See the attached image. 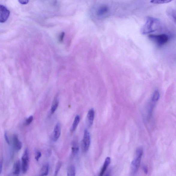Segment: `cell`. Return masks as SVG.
I'll list each match as a JSON object with an SVG mask.
<instances>
[{
  "instance_id": "obj_1",
  "label": "cell",
  "mask_w": 176,
  "mask_h": 176,
  "mask_svg": "<svg viewBox=\"0 0 176 176\" xmlns=\"http://www.w3.org/2000/svg\"><path fill=\"white\" fill-rule=\"evenodd\" d=\"M161 27V22L159 20L153 17H149L143 27L142 32L145 34H151L160 29Z\"/></svg>"
},
{
  "instance_id": "obj_2",
  "label": "cell",
  "mask_w": 176,
  "mask_h": 176,
  "mask_svg": "<svg viewBox=\"0 0 176 176\" xmlns=\"http://www.w3.org/2000/svg\"><path fill=\"white\" fill-rule=\"evenodd\" d=\"M143 154L142 148L140 147L138 148L136 151L135 158L133 160L131 164V172L133 175H135L139 170Z\"/></svg>"
},
{
  "instance_id": "obj_3",
  "label": "cell",
  "mask_w": 176,
  "mask_h": 176,
  "mask_svg": "<svg viewBox=\"0 0 176 176\" xmlns=\"http://www.w3.org/2000/svg\"><path fill=\"white\" fill-rule=\"evenodd\" d=\"M149 38L159 46H161L167 43L169 39L168 35L165 34H150Z\"/></svg>"
},
{
  "instance_id": "obj_4",
  "label": "cell",
  "mask_w": 176,
  "mask_h": 176,
  "mask_svg": "<svg viewBox=\"0 0 176 176\" xmlns=\"http://www.w3.org/2000/svg\"><path fill=\"white\" fill-rule=\"evenodd\" d=\"M30 158L29 151L28 149H26L23 153L22 158V170L23 174L27 172L29 166Z\"/></svg>"
},
{
  "instance_id": "obj_5",
  "label": "cell",
  "mask_w": 176,
  "mask_h": 176,
  "mask_svg": "<svg viewBox=\"0 0 176 176\" xmlns=\"http://www.w3.org/2000/svg\"><path fill=\"white\" fill-rule=\"evenodd\" d=\"M91 139L90 133L88 131L86 130L84 131L82 142V147L83 151L84 152H87L90 147Z\"/></svg>"
},
{
  "instance_id": "obj_6",
  "label": "cell",
  "mask_w": 176,
  "mask_h": 176,
  "mask_svg": "<svg viewBox=\"0 0 176 176\" xmlns=\"http://www.w3.org/2000/svg\"><path fill=\"white\" fill-rule=\"evenodd\" d=\"M10 12L4 5H0V22H5L10 15Z\"/></svg>"
},
{
  "instance_id": "obj_7",
  "label": "cell",
  "mask_w": 176,
  "mask_h": 176,
  "mask_svg": "<svg viewBox=\"0 0 176 176\" xmlns=\"http://www.w3.org/2000/svg\"><path fill=\"white\" fill-rule=\"evenodd\" d=\"M21 169H22V165L20 160L16 161L14 164L13 173L14 176H18L20 175Z\"/></svg>"
},
{
  "instance_id": "obj_8",
  "label": "cell",
  "mask_w": 176,
  "mask_h": 176,
  "mask_svg": "<svg viewBox=\"0 0 176 176\" xmlns=\"http://www.w3.org/2000/svg\"><path fill=\"white\" fill-rule=\"evenodd\" d=\"M61 135V127L60 124L57 123L54 129L53 139L54 142H55L59 139Z\"/></svg>"
},
{
  "instance_id": "obj_9",
  "label": "cell",
  "mask_w": 176,
  "mask_h": 176,
  "mask_svg": "<svg viewBox=\"0 0 176 176\" xmlns=\"http://www.w3.org/2000/svg\"><path fill=\"white\" fill-rule=\"evenodd\" d=\"M13 144L14 147L17 151H19L22 147V143L19 140L18 136L15 135L13 138Z\"/></svg>"
},
{
  "instance_id": "obj_10",
  "label": "cell",
  "mask_w": 176,
  "mask_h": 176,
  "mask_svg": "<svg viewBox=\"0 0 176 176\" xmlns=\"http://www.w3.org/2000/svg\"><path fill=\"white\" fill-rule=\"evenodd\" d=\"M94 116V110L93 109H91L89 110L87 115L89 127L93 125Z\"/></svg>"
},
{
  "instance_id": "obj_11",
  "label": "cell",
  "mask_w": 176,
  "mask_h": 176,
  "mask_svg": "<svg viewBox=\"0 0 176 176\" xmlns=\"http://www.w3.org/2000/svg\"><path fill=\"white\" fill-rule=\"evenodd\" d=\"M111 158L109 157H107L106 159H105L104 165H103L102 169L100 171V176H103L106 171V170L108 166H109L110 163H111Z\"/></svg>"
},
{
  "instance_id": "obj_12",
  "label": "cell",
  "mask_w": 176,
  "mask_h": 176,
  "mask_svg": "<svg viewBox=\"0 0 176 176\" xmlns=\"http://www.w3.org/2000/svg\"><path fill=\"white\" fill-rule=\"evenodd\" d=\"M49 166L48 163L44 164L42 167L38 176H46L49 172Z\"/></svg>"
},
{
  "instance_id": "obj_13",
  "label": "cell",
  "mask_w": 176,
  "mask_h": 176,
  "mask_svg": "<svg viewBox=\"0 0 176 176\" xmlns=\"http://www.w3.org/2000/svg\"><path fill=\"white\" fill-rule=\"evenodd\" d=\"M168 15L176 24V8L169 9L168 11Z\"/></svg>"
},
{
  "instance_id": "obj_14",
  "label": "cell",
  "mask_w": 176,
  "mask_h": 176,
  "mask_svg": "<svg viewBox=\"0 0 176 176\" xmlns=\"http://www.w3.org/2000/svg\"><path fill=\"white\" fill-rule=\"evenodd\" d=\"M80 117L79 115H77L74 119L73 123L71 128V131L73 132L76 130L77 126H78L80 121Z\"/></svg>"
},
{
  "instance_id": "obj_15",
  "label": "cell",
  "mask_w": 176,
  "mask_h": 176,
  "mask_svg": "<svg viewBox=\"0 0 176 176\" xmlns=\"http://www.w3.org/2000/svg\"><path fill=\"white\" fill-rule=\"evenodd\" d=\"M72 154L73 156H75L78 154L79 148L78 145L76 142L73 143L72 147Z\"/></svg>"
},
{
  "instance_id": "obj_16",
  "label": "cell",
  "mask_w": 176,
  "mask_h": 176,
  "mask_svg": "<svg viewBox=\"0 0 176 176\" xmlns=\"http://www.w3.org/2000/svg\"><path fill=\"white\" fill-rule=\"evenodd\" d=\"M76 169L74 166H69L67 171V176H76Z\"/></svg>"
},
{
  "instance_id": "obj_17",
  "label": "cell",
  "mask_w": 176,
  "mask_h": 176,
  "mask_svg": "<svg viewBox=\"0 0 176 176\" xmlns=\"http://www.w3.org/2000/svg\"><path fill=\"white\" fill-rule=\"evenodd\" d=\"M58 104H59V102H58V100L57 99H55L52 105L51 109L52 114H53L55 112L58 107Z\"/></svg>"
},
{
  "instance_id": "obj_18",
  "label": "cell",
  "mask_w": 176,
  "mask_h": 176,
  "mask_svg": "<svg viewBox=\"0 0 176 176\" xmlns=\"http://www.w3.org/2000/svg\"><path fill=\"white\" fill-rule=\"evenodd\" d=\"M172 1L170 0H155V1H151V3L156 4H167L170 2Z\"/></svg>"
},
{
  "instance_id": "obj_19",
  "label": "cell",
  "mask_w": 176,
  "mask_h": 176,
  "mask_svg": "<svg viewBox=\"0 0 176 176\" xmlns=\"http://www.w3.org/2000/svg\"><path fill=\"white\" fill-rule=\"evenodd\" d=\"M160 97V94L158 90H156L154 91L153 96H152V100L154 102H156L158 101Z\"/></svg>"
},
{
  "instance_id": "obj_20",
  "label": "cell",
  "mask_w": 176,
  "mask_h": 176,
  "mask_svg": "<svg viewBox=\"0 0 176 176\" xmlns=\"http://www.w3.org/2000/svg\"><path fill=\"white\" fill-rule=\"evenodd\" d=\"M108 11L107 7L104 6L101 7L98 10L97 14L98 15H102L104 14Z\"/></svg>"
},
{
  "instance_id": "obj_21",
  "label": "cell",
  "mask_w": 176,
  "mask_h": 176,
  "mask_svg": "<svg viewBox=\"0 0 176 176\" xmlns=\"http://www.w3.org/2000/svg\"><path fill=\"white\" fill-rule=\"evenodd\" d=\"M62 166V163L60 162H58L57 166H56L54 176H57Z\"/></svg>"
},
{
  "instance_id": "obj_22",
  "label": "cell",
  "mask_w": 176,
  "mask_h": 176,
  "mask_svg": "<svg viewBox=\"0 0 176 176\" xmlns=\"http://www.w3.org/2000/svg\"><path fill=\"white\" fill-rule=\"evenodd\" d=\"M42 156L41 152L39 151H37L35 152V159L37 161L39 160L40 158H41Z\"/></svg>"
},
{
  "instance_id": "obj_23",
  "label": "cell",
  "mask_w": 176,
  "mask_h": 176,
  "mask_svg": "<svg viewBox=\"0 0 176 176\" xmlns=\"http://www.w3.org/2000/svg\"><path fill=\"white\" fill-rule=\"evenodd\" d=\"M33 120V117L32 116H30L29 118H27L25 121V125H28L31 124Z\"/></svg>"
},
{
  "instance_id": "obj_24",
  "label": "cell",
  "mask_w": 176,
  "mask_h": 176,
  "mask_svg": "<svg viewBox=\"0 0 176 176\" xmlns=\"http://www.w3.org/2000/svg\"><path fill=\"white\" fill-rule=\"evenodd\" d=\"M4 138H5V140L7 142V144L9 145L10 144V141H9V138L8 137L7 133L6 132H5V133H4Z\"/></svg>"
},
{
  "instance_id": "obj_25",
  "label": "cell",
  "mask_w": 176,
  "mask_h": 176,
  "mask_svg": "<svg viewBox=\"0 0 176 176\" xmlns=\"http://www.w3.org/2000/svg\"><path fill=\"white\" fill-rule=\"evenodd\" d=\"M18 1L19 2V3L21 4H25L28 3L29 1H27V0H19Z\"/></svg>"
},
{
  "instance_id": "obj_26",
  "label": "cell",
  "mask_w": 176,
  "mask_h": 176,
  "mask_svg": "<svg viewBox=\"0 0 176 176\" xmlns=\"http://www.w3.org/2000/svg\"><path fill=\"white\" fill-rule=\"evenodd\" d=\"M64 34H65L64 32H62V33L60 34L59 38V41L60 42H61L63 41V38H64Z\"/></svg>"
},
{
  "instance_id": "obj_27",
  "label": "cell",
  "mask_w": 176,
  "mask_h": 176,
  "mask_svg": "<svg viewBox=\"0 0 176 176\" xmlns=\"http://www.w3.org/2000/svg\"><path fill=\"white\" fill-rule=\"evenodd\" d=\"M3 161L2 160L1 161V163H0V174H1L3 169Z\"/></svg>"
},
{
  "instance_id": "obj_28",
  "label": "cell",
  "mask_w": 176,
  "mask_h": 176,
  "mask_svg": "<svg viewBox=\"0 0 176 176\" xmlns=\"http://www.w3.org/2000/svg\"><path fill=\"white\" fill-rule=\"evenodd\" d=\"M143 169L144 170V172L145 174H147L148 172V168L145 166H144L143 167Z\"/></svg>"
},
{
  "instance_id": "obj_29",
  "label": "cell",
  "mask_w": 176,
  "mask_h": 176,
  "mask_svg": "<svg viewBox=\"0 0 176 176\" xmlns=\"http://www.w3.org/2000/svg\"><path fill=\"white\" fill-rule=\"evenodd\" d=\"M105 176H109V175L108 174H107Z\"/></svg>"
}]
</instances>
